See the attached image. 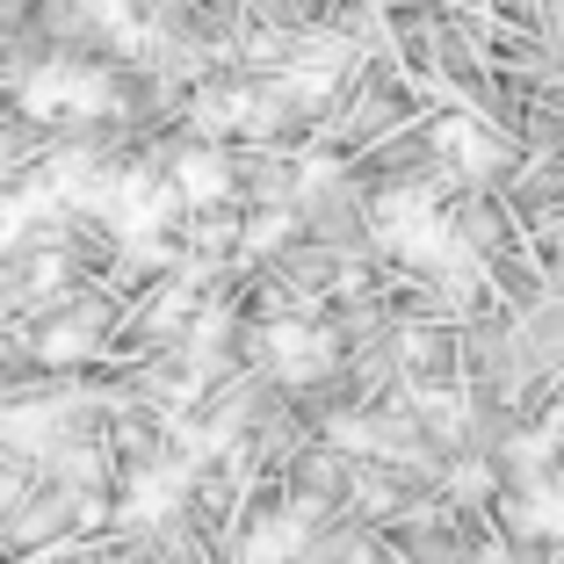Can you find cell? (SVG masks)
I'll return each instance as SVG.
<instances>
[{"mask_svg":"<svg viewBox=\"0 0 564 564\" xmlns=\"http://www.w3.org/2000/svg\"><path fill=\"white\" fill-rule=\"evenodd\" d=\"M182 188L188 196H217V188H225V166H217L210 152H188L182 160Z\"/></svg>","mask_w":564,"mask_h":564,"instance_id":"3","label":"cell"},{"mask_svg":"<svg viewBox=\"0 0 564 564\" xmlns=\"http://www.w3.org/2000/svg\"><path fill=\"white\" fill-rule=\"evenodd\" d=\"M304 340H312V333H275V362L290 369V377H312V369H326V348H304Z\"/></svg>","mask_w":564,"mask_h":564,"instance_id":"2","label":"cell"},{"mask_svg":"<svg viewBox=\"0 0 564 564\" xmlns=\"http://www.w3.org/2000/svg\"><path fill=\"white\" fill-rule=\"evenodd\" d=\"M297 543H304V521H268V529L247 543V564H275V557H290Z\"/></svg>","mask_w":564,"mask_h":564,"instance_id":"1","label":"cell"}]
</instances>
